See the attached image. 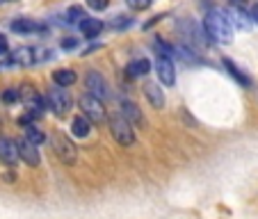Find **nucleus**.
Here are the masks:
<instances>
[{
	"mask_svg": "<svg viewBox=\"0 0 258 219\" xmlns=\"http://www.w3.org/2000/svg\"><path fill=\"white\" fill-rule=\"evenodd\" d=\"M204 28H206V34H208L210 39L219 41V44H229V41L233 39V28H231L224 10L213 7L204 19Z\"/></svg>",
	"mask_w": 258,
	"mask_h": 219,
	"instance_id": "nucleus-1",
	"label": "nucleus"
},
{
	"mask_svg": "<svg viewBox=\"0 0 258 219\" xmlns=\"http://www.w3.org/2000/svg\"><path fill=\"white\" fill-rule=\"evenodd\" d=\"M7 57H10L12 66H34V64H41L53 57V50L44 48V46L41 48H37V46H19Z\"/></svg>",
	"mask_w": 258,
	"mask_h": 219,
	"instance_id": "nucleus-2",
	"label": "nucleus"
},
{
	"mask_svg": "<svg viewBox=\"0 0 258 219\" xmlns=\"http://www.w3.org/2000/svg\"><path fill=\"white\" fill-rule=\"evenodd\" d=\"M19 98L25 105V114H30L32 119H41L44 117V98L39 96V92L34 89V85L23 83L19 87Z\"/></svg>",
	"mask_w": 258,
	"mask_h": 219,
	"instance_id": "nucleus-3",
	"label": "nucleus"
},
{
	"mask_svg": "<svg viewBox=\"0 0 258 219\" xmlns=\"http://www.w3.org/2000/svg\"><path fill=\"white\" fill-rule=\"evenodd\" d=\"M78 105H80V110H83V117L87 119L89 123L105 121V105H103V101L94 98L92 94H83V96L78 98Z\"/></svg>",
	"mask_w": 258,
	"mask_h": 219,
	"instance_id": "nucleus-4",
	"label": "nucleus"
},
{
	"mask_svg": "<svg viewBox=\"0 0 258 219\" xmlns=\"http://www.w3.org/2000/svg\"><path fill=\"white\" fill-rule=\"evenodd\" d=\"M50 144H53L55 156H57L59 160L64 162V165H76L78 151H76L73 141L69 139L67 135H62V132H55V135H50Z\"/></svg>",
	"mask_w": 258,
	"mask_h": 219,
	"instance_id": "nucleus-5",
	"label": "nucleus"
},
{
	"mask_svg": "<svg viewBox=\"0 0 258 219\" xmlns=\"http://www.w3.org/2000/svg\"><path fill=\"white\" fill-rule=\"evenodd\" d=\"M110 132H112V137L117 139V144H121V146L135 144V130H133V126L121 117V114L110 117Z\"/></svg>",
	"mask_w": 258,
	"mask_h": 219,
	"instance_id": "nucleus-6",
	"label": "nucleus"
},
{
	"mask_svg": "<svg viewBox=\"0 0 258 219\" xmlns=\"http://www.w3.org/2000/svg\"><path fill=\"white\" fill-rule=\"evenodd\" d=\"M46 103H48V107L57 114V117H64V114L71 110L73 98H71V94L64 92L62 87H53V89H48V94H46Z\"/></svg>",
	"mask_w": 258,
	"mask_h": 219,
	"instance_id": "nucleus-7",
	"label": "nucleus"
},
{
	"mask_svg": "<svg viewBox=\"0 0 258 219\" xmlns=\"http://www.w3.org/2000/svg\"><path fill=\"white\" fill-rule=\"evenodd\" d=\"M85 87H87V92L92 94L94 98H98V101L112 98V89H110L107 80L103 78L98 71H87V76H85Z\"/></svg>",
	"mask_w": 258,
	"mask_h": 219,
	"instance_id": "nucleus-8",
	"label": "nucleus"
},
{
	"mask_svg": "<svg viewBox=\"0 0 258 219\" xmlns=\"http://www.w3.org/2000/svg\"><path fill=\"white\" fill-rule=\"evenodd\" d=\"M176 28H178V32L183 34V39H185V46H187V48H192V46H201V44H204V37H201V30H199V25H197L192 19L178 21V23H176Z\"/></svg>",
	"mask_w": 258,
	"mask_h": 219,
	"instance_id": "nucleus-9",
	"label": "nucleus"
},
{
	"mask_svg": "<svg viewBox=\"0 0 258 219\" xmlns=\"http://www.w3.org/2000/svg\"><path fill=\"white\" fill-rule=\"evenodd\" d=\"M16 149H19V158H21V160H23L28 167H39V162H41L39 146L30 144V141L23 137V139L16 141Z\"/></svg>",
	"mask_w": 258,
	"mask_h": 219,
	"instance_id": "nucleus-10",
	"label": "nucleus"
},
{
	"mask_svg": "<svg viewBox=\"0 0 258 219\" xmlns=\"http://www.w3.org/2000/svg\"><path fill=\"white\" fill-rule=\"evenodd\" d=\"M0 162L7 167H16L19 162V149L12 137H0Z\"/></svg>",
	"mask_w": 258,
	"mask_h": 219,
	"instance_id": "nucleus-11",
	"label": "nucleus"
},
{
	"mask_svg": "<svg viewBox=\"0 0 258 219\" xmlns=\"http://www.w3.org/2000/svg\"><path fill=\"white\" fill-rule=\"evenodd\" d=\"M156 71H158V80H160L162 85L171 87V85L176 83V68H174V62H171L169 57H158Z\"/></svg>",
	"mask_w": 258,
	"mask_h": 219,
	"instance_id": "nucleus-12",
	"label": "nucleus"
},
{
	"mask_svg": "<svg viewBox=\"0 0 258 219\" xmlns=\"http://www.w3.org/2000/svg\"><path fill=\"white\" fill-rule=\"evenodd\" d=\"M224 12H226V19H229L231 28L235 25V28H240V30H249L253 25L251 16H249L242 7H229V10H224Z\"/></svg>",
	"mask_w": 258,
	"mask_h": 219,
	"instance_id": "nucleus-13",
	"label": "nucleus"
},
{
	"mask_svg": "<svg viewBox=\"0 0 258 219\" xmlns=\"http://www.w3.org/2000/svg\"><path fill=\"white\" fill-rule=\"evenodd\" d=\"M144 96H146V101H149V105L156 107V110H162V107H165V92L160 89V85L146 83L144 85Z\"/></svg>",
	"mask_w": 258,
	"mask_h": 219,
	"instance_id": "nucleus-14",
	"label": "nucleus"
},
{
	"mask_svg": "<svg viewBox=\"0 0 258 219\" xmlns=\"http://www.w3.org/2000/svg\"><path fill=\"white\" fill-rule=\"evenodd\" d=\"M103 21L101 19H83L78 23V30H80V34H83L85 39H94V37H98V34L103 32Z\"/></svg>",
	"mask_w": 258,
	"mask_h": 219,
	"instance_id": "nucleus-15",
	"label": "nucleus"
},
{
	"mask_svg": "<svg viewBox=\"0 0 258 219\" xmlns=\"http://www.w3.org/2000/svg\"><path fill=\"white\" fill-rule=\"evenodd\" d=\"M12 32H19V34H32V32H41L44 30V25L37 23V21L32 19H16L12 21Z\"/></svg>",
	"mask_w": 258,
	"mask_h": 219,
	"instance_id": "nucleus-16",
	"label": "nucleus"
},
{
	"mask_svg": "<svg viewBox=\"0 0 258 219\" xmlns=\"http://www.w3.org/2000/svg\"><path fill=\"white\" fill-rule=\"evenodd\" d=\"M121 117L126 119L131 126H135V123H142L140 107H137L133 101H128V98H123V101H121Z\"/></svg>",
	"mask_w": 258,
	"mask_h": 219,
	"instance_id": "nucleus-17",
	"label": "nucleus"
},
{
	"mask_svg": "<svg viewBox=\"0 0 258 219\" xmlns=\"http://www.w3.org/2000/svg\"><path fill=\"white\" fill-rule=\"evenodd\" d=\"M149 71H151V62L144 59V57L133 59V62L126 66V73L131 76V78H142V76H146Z\"/></svg>",
	"mask_w": 258,
	"mask_h": 219,
	"instance_id": "nucleus-18",
	"label": "nucleus"
},
{
	"mask_svg": "<svg viewBox=\"0 0 258 219\" xmlns=\"http://www.w3.org/2000/svg\"><path fill=\"white\" fill-rule=\"evenodd\" d=\"M71 132H73V137L85 139V137H89V132H92V123H89L85 117H73L71 119Z\"/></svg>",
	"mask_w": 258,
	"mask_h": 219,
	"instance_id": "nucleus-19",
	"label": "nucleus"
},
{
	"mask_svg": "<svg viewBox=\"0 0 258 219\" xmlns=\"http://www.w3.org/2000/svg\"><path fill=\"white\" fill-rule=\"evenodd\" d=\"M53 80L57 87H71L73 83H76V71H71V68H59V71L53 73Z\"/></svg>",
	"mask_w": 258,
	"mask_h": 219,
	"instance_id": "nucleus-20",
	"label": "nucleus"
},
{
	"mask_svg": "<svg viewBox=\"0 0 258 219\" xmlns=\"http://www.w3.org/2000/svg\"><path fill=\"white\" fill-rule=\"evenodd\" d=\"M25 139L34 146H41L46 141V132L41 128H37L34 123H30V126H25Z\"/></svg>",
	"mask_w": 258,
	"mask_h": 219,
	"instance_id": "nucleus-21",
	"label": "nucleus"
},
{
	"mask_svg": "<svg viewBox=\"0 0 258 219\" xmlns=\"http://www.w3.org/2000/svg\"><path fill=\"white\" fill-rule=\"evenodd\" d=\"M224 66H226V68H229V73H231V76H233V78H235V80H238V83H240V85H244V87H249V85H251V80H249V78H247V76H244V73H242V71H240V68H238V66H235V64H233V62H231V59H224Z\"/></svg>",
	"mask_w": 258,
	"mask_h": 219,
	"instance_id": "nucleus-22",
	"label": "nucleus"
},
{
	"mask_svg": "<svg viewBox=\"0 0 258 219\" xmlns=\"http://www.w3.org/2000/svg\"><path fill=\"white\" fill-rule=\"evenodd\" d=\"M174 53H178V57L183 59V62H187V64L199 62V57H197V55L192 53V48H187V46H174Z\"/></svg>",
	"mask_w": 258,
	"mask_h": 219,
	"instance_id": "nucleus-23",
	"label": "nucleus"
},
{
	"mask_svg": "<svg viewBox=\"0 0 258 219\" xmlns=\"http://www.w3.org/2000/svg\"><path fill=\"white\" fill-rule=\"evenodd\" d=\"M0 98H3V103H7V105H12V103L19 101V89H5V92L0 94Z\"/></svg>",
	"mask_w": 258,
	"mask_h": 219,
	"instance_id": "nucleus-24",
	"label": "nucleus"
},
{
	"mask_svg": "<svg viewBox=\"0 0 258 219\" xmlns=\"http://www.w3.org/2000/svg\"><path fill=\"white\" fill-rule=\"evenodd\" d=\"M126 3H128V7L135 10V12H142V10H146V7L151 5V0H126Z\"/></svg>",
	"mask_w": 258,
	"mask_h": 219,
	"instance_id": "nucleus-25",
	"label": "nucleus"
},
{
	"mask_svg": "<svg viewBox=\"0 0 258 219\" xmlns=\"http://www.w3.org/2000/svg\"><path fill=\"white\" fill-rule=\"evenodd\" d=\"M87 5L92 7L94 12H103V10H107V5H110V0H87Z\"/></svg>",
	"mask_w": 258,
	"mask_h": 219,
	"instance_id": "nucleus-26",
	"label": "nucleus"
},
{
	"mask_svg": "<svg viewBox=\"0 0 258 219\" xmlns=\"http://www.w3.org/2000/svg\"><path fill=\"white\" fill-rule=\"evenodd\" d=\"M128 25H133V19L131 16H117V21L112 23L114 30H121V28H128Z\"/></svg>",
	"mask_w": 258,
	"mask_h": 219,
	"instance_id": "nucleus-27",
	"label": "nucleus"
},
{
	"mask_svg": "<svg viewBox=\"0 0 258 219\" xmlns=\"http://www.w3.org/2000/svg\"><path fill=\"white\" fill-rule=\"evenodd\" d=\"M59 46H62L64 50H73V48H78V39H76V37H67V39L59 41Z\"/></svg>",
	"mask_w": 258,
	"mask_h": 219,
	"instance_id": "nucleus-28",
	"label": "nucleus"
},
{
	"mask_svg": "<svg viewBox=\"0 0 258 219\" xmlns=\"http://www.w3.org/2000/svg\"><path fill=\"white\" fill-rule=\"evenodd\" d=\"M69 16H71V21H83V19H87V16H85V12L80 10V7H71V10H69Z\"/></svg>",
	"mask_w": 258,
	"mask_h": 219,
	"instance_id": "nucleus-29",
	"label": "nucleus"
},
{
	"mask_svg": "<svg viewBox=\"0 0 258 219\" xmlns=\"http://www.w3.org/2000/svg\"><path fill=\"white\" fill-rule=\"evenodd\" d=\"M7 53H10V41H7L5 34H0V57L7 55Z\"/></svg>",
	"mask_w": 258,
	"mask_h": 219,
	"instance_id": "nucleus-30",
	"label": "nucleus"
},
{
	"mask_svg": "<svg viewBox=\"0 0 258 219\" xmlns=\"http://www.w3.org/2000/svg\"><path fill=\"white\" fill-rule=\"evenodd\" d=\"M251 21L258 23V5H253V10H251Z\"/></svg>",
	"mask_w": 258,
	"mask_h": 219,
	"instance_id": "nucleus-31",
	"label": "nucleus"
},
{
	"mask_svg": "<svg viewBox=\"0 0 258 219\" xmlns=\"http://www.w3.org/2000/svg\"><path fill=\"white\" fill-rule=\"evenodd\" d=\"M242 3H244V0H231V5H233V7H238V5H242Z\"/></svg>",
	"mask_w": 258,
	"mask_h": 219,
	"instance_id": "nucleus-32",
	"label": "nucleus"
},
{
	"mask_svg": "<svg viewBox=\"0 0 258 219\" xmlns=\"http://www.w3.org/2000/svg\"><path fill=\"white\" fill-rule=\"evenodd\" d=\"M3 3H14V0H0V5H3Z\"/></svg>",
	"mask_w": 258,
	"mask_h": 219,
	"instance_id": "nucleus-33",
	"label": "nucleus"
}]
</instances>
